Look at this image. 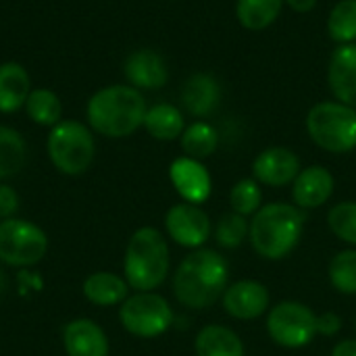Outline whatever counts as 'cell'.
I'll return each instance as SVG.
<instances>
[{
    "label": "cell",
    "instance_id": "cell-2",
    "mask_svg": "<svg viewBox=\"0 0 356 356\" xmlns=\"http://www.w3.org/2000/svg\"><path fill=\"white\" fill-rule=\"evenodd\" d=\"M302 234L305 211L290 202H271L252 215L248 242L259 257L282 261L298 246Z\"/></svg>",
    "mask_w": 356,
    "mask_h": 356
},
{
    "label": "cell",
    "instance_id": "cell-18",
    "mask_svg": "<svg viewBox=\"0 0 356 356\" xmlns=\"http://www.w3.org/2000/svg\"><path fill=\"white\" fill-rule=\"evenodd\" d=\"M221 102V83L213 73H194L181 88V104L194 117H209Z\"/></svg>",
    "mask_w": 356,
    "mask_h": 356
},
{
    "label": "cell",
    "instance_id": "cell-3",
    "mask_svg": "<svg viewBox=\"0 0 356 356\" xmlns=\"http://www.w3.org/2000/svg\"><path fill=\"white\" fill-rule=\"evenodd\" d=\"M146 100L134 86H106L88 102L90 129L104 138H127L144 127Z\"/></svg>",
    "mask_w": 356,
    "mask_h": 356
},
{
    "label": "cell",
    "instance_id": "cell-9",
    "mask_svg": "<svg viewBox=\"0 0 356 356\" xmlns=\"http://www.w3.org/2000/svg\"><path fill=\"white\" fill-rule=\"evenodd\" d=\"M48 252V236L33 221L10 217L0 221V263L8 267H33Z\"/></svg>",
    "mask_w": 356,
    "mask_h": 356
},
{
    "label": "cell",
    "instance_id": "cell-7",
    "mask_svg": "<svg viewBox=\"0 0 356 356\" xmlns=\"http://www.w3.org/2000/svg\"><path fill=\"white\" fill-rule=\"evenodd\" d=\"M173 309L169 300L156 292H136L119 307L123 330L136 338H159L173 325Z\"/></svg>",
    "mask_w": 356,
    "mask_h": 356
},
{
    "label": "cell",
    "instance_id": "cell-25",
    "mask_svg": "<svg viewBox=\"0 0 356 356\" xmlns=\"http://www.w3.org/2000/svg\"><path fill=\"white\" fill-rule=\"evenodd\" d=\"M217 146H219V134L213 125L204 121H196L188 125L181 134V150L190 159L204 161L217 150Z\"/></svg>",
    "mask_w": 356,
    "mask_h": 356
},
{
    "label": "cell",
    "instance_id": "cell-33",
    "mask_svg": "<svg viewBox=\"0 0 356 356\" xmlns=\"http://www.w3.org/2000/svg\"><path fill=\"white\" fill-rule=\"evenodd\" d=\"M319 321H321L323 336H336L342 330V319L336 313H323V315H319Z\"/></svg>",
    "mask_w": 356,
    "mask_h": 356
},
{
    "label": "cell",
    "instance_id": "cell-1",
    "mask_svg": "<svg viewBox=\"0 0 356 356\" xmlns=\"http://www.w3.org/2000/svg\"><path fill=\"white\" fill-rule=\"evenodd\" d=\"M229 267L223 254L211 248L192 250L173 273V296L192 311H204L227 290Z\"/></svg>",
    "mask_w": 356,
    "mask_h": 356
},
{
    "label": "cell",
    "instance_id": "cell-22",
    "mask_svg": "<svg viewBox=\"0 0 356 356\" xmlns=\"http://www.w3.org/2000/svg\"><path fill=\"white\" fill-rule=\"evenodd\" d=\"M144 127L154 140L171 142L175 138H181V134L186 129V121H184V115L177 106L161 102V104H154L146 111Z\"/></svg>",
    "mask_w": 356,
    "mask_h": 356
},
{
    "label": "cell",
    "instance_id": "cell-26",
    "mask_svg": "<svg viewBox=\"0 0 356 356\" xmlns=\"http://www.w3.org/2000/svg\"><path fill=\"white\" fill-rule=\"evenodd\" d=\"M25 111L33 123L44 125V127H54L56 123H60L63 102L52 90L38 88V90H31V94L27 96Z\"/></svg>",
    "mask_w": 356,
    "mask_h": 356
},
{
    "label": "cell",
    "instance_id": "cell-20",
    "mask_svg": "<svg viewBox=\"0 0 356 356\" xmlns=\"http://www.w3.org/2000/svg\"><path fill=\"white\" fill-rule=\"evenodd\" d=\"M31 94L29 73L19 63L0 65V113H15L25 106Z\"/></svg>",
    "mask_w": 356,
    "mask_h": 356
},
{
    "label": "cell",
    "instance_id": "cell-17",
    "mask_svg": "<svg viewBox=\"0 0 356 356\" xmlns=\"http://www.w3.org/2000/svg\"><path fill=\"white\" fill-rule=\"evenodd\" d=\"M123 71L129 86L138 90H159L169 79V69L165 58L148 48L131 52L125 60Z\"/></svg>",
    "mask_w": 356,
    "mask_h": 356
},
{
    "label": "cell",
    "instance_id": "cell-35",
    "mask_svg": "<svg viewBox=\"0 0 356 356\" xmlns=\"http://www.w3.org/2000/svg\"><path fill=\"white\" fill-rule=\"evenodd\" d=\"M292 10H296V13H309V10H313L315 8V4H317V0H284Z\"/></svg>",
    "mask_w": 356,
    "mask_h": 356
},
{
    "label": "cell",
    "instance_id": "cell-30",
    "mask_svg": "<svg viewBox=\"0 0 356 356\" xmlns=\"http://www.w3.org/2000/svg\"><path fill=\"white\" fill-rule=\"evenodd\" d=\"M261 202H263V192H261V184L254 177H246L234 184L229 192V204L234 213L250 217L261 209Z\"/></svg>",
    "mask_w": 356,
    "mask_h": 356
},
{
    "label": "cell",
    "instance_id": "cell-13",
    "mask_svg": "<svg viewBox=\"0 0 356 356\" xmlns=\"http://www.w3.org/2000/svg\"><path fill=\"white\" fill-rule=\"evenodd\" d=\"M169 179L175 188V192L184 198V202L190 204H202L211 198L213 192V179L209 169L202 165V161L179 156L169 167Z\"/></svg>",
    "mask_w": 356,
    "mask_h": 356
},
{
    "label": "cell",
    "instance_id": "cell-8",
    "mask_svg": "<svg viewBox=\"0 0 356 356\" xmlns=\"http://www.w3.org/2000/svg\"><path fill=\"white\" fill-rule=\"evenodd\" d=\"M269 338L284 348H305L321 334L319 315L298 300L277 302L267 315Z\"/></svg>",
    "mask_w": 356,
    "mask_h": 356
},
{
    "label": "cell",
    "instance_id": "cell-32",
    "mask_svg": "<svg viewBox=\"0 0 356 356\" xmlns=\"http://www.w3.org/2000/svg\"><path fill=\"white\" fill-rule=\"evenodd\" d=\"M17 211H19V194L8 184H0V221L15 217Z\"/></svg>",
    "mask_w": 356,
    "mask_h": 356
},
{
    "label": "cell",
    "instance_id": "cell-5",
    "mask_svg": "<svg viewBox=\"0 0 356 356\" xmlns=\"http://www.w3.org/2000/svg\"><path fill=\"white\" fill-rule=\"evenodd\" d=\"M48 159L63 175H81L90 169L96 156L94 134L88 125L67 119L56 123L46 140Z\"/></svg>",
    "mask_w": 356,
    "mask_h": 356
},
{
    "label": "cell",
    "instance_id": "cell-16",
    "mask_svg": "<svg viewBox=\"0 0 356 356\" xmlns=\"http://www.w3.org/2000/svg\"><path fill=\"white\" fill-rule=\"evenodd\" d=\"M327 81L338 102L356 108V42L340 44L334 50L330 58Z\"/></svg>",
    "mask_w": 356,
    "mask_h": 356
},
{
    "label": "cell",
    "instance_id": "cell-27",
    "mask_svg": "<svg viewBox=\"0 0 356 356\" xmlns=\"http://www.w3.org/2000/svg\"><path fill=\"white\" fill-rule=\"evenodd\" d=\"M327 31L338 46L356 42V0H340L332 8L327 17Z\"/></svg>",
    "mask_w": 356,
    "mask_h": 356
},
{
    "label": "cell",
    "instance_id": "cell-24",
    "mask_svg": "<svg viewBox=\"0 0 356 356\" xmlns=\"http://www.w3.org/2000/svg\"><path fill=\"white\" fill-rule=\"evenodd\" d=\"M27 159V144L25 138L6 125H0V181L15 177Z\"/></svg>",
    "mask_w": 356,
    "mask_h": 356
},
{
    "label": "cell",
    "instance_id": "cell-4",
    "mask_svg": "<svg viewBox=\"0 0 356 356\" xmlns=\"http://www.w3.org/2000/svg\"><path fill=\"white\" fill-rule=\"evenodd\" d=\"M171 254L165 236L156 227H140L131 234L125 257L123 277L136 292H154L169 275Z\"/></svg>",
    "mask_w": 356,
    "mask_h": 356
},
{
    "label": "cell",
    "instance_id": "cell-36",
    "mask_svg": "<svg viewBox=\"0 0 356 356\" xmlns=\"http://www.w3.org/2000/svg\"><path fill=\"white\" fill-rule=\"evenodd\" d=\"M6 290H8V277H6V273L2 271V267H0V296H2Z\"/></svg>",
    "mask_w": 356,
    "mask_h": 356
},
{
    "label": "cell",
    "instance_id": "cell-10",
    "mask_svg": "<svg viewBox=\"0 0 356 356\" xmlns=\"http://www.w3.org/2000/svg\"><path fill=\"white\" fill-rule=\"evenodd\" d=\"M165 229L175 244L196 250L202 248L211 236V217L204 209H200V204L179 202L167 211Z\"/></svg>",
    "mask_w": 356,
    "mask_h": 356
},
{
    "label": "cell",
    "instance_id": "cell-15",
    "mask_svg": "<svg viewBox=\"0 0 356 356\" xmlns=\"http://www.w3.org/2000/svg\"><path fill=\"white\" fill-rule=\"evenodd\" d=\"M336 181L330 169L313 165L298 173V177L292 181V198L294 204L302 211H313L323 207L332 194H334Z\"/></svg>",
    "mask_w": 356,
    "mask_h": 356
},
{
    "label": "cell",
    "instance_id": "cell-12",
    "mask_svg": "<svg viewBox=\"0 0 356 356\" xmlns=\"http://www.w3.org/2000/svg\"><path fill=\"white\" fill-rule=\"evenodd\" d=\"M300 159L284 146L265 148L252 163V177L263 186L284 188L290 186L300 173Z\"/></svg>",
    "mask_w": 356,
    "mask_h": 356
},
{
    "label": "cell",
    "instance_id": "cell-31",
    "mask_svg": "<svg viewBox=\"0 0 356 356\" xmlns=\"http://www.w3.org/2000/svg\"><path fill=\"white\" fill-rule=\"evenodd\" d=\"M327 225L336 238L356 246V200H344L330 209Z\"/></svg>",
    "mask_w": 356,
    "mask_h": 356
},
{
    "label": "cell",
    "instance_id": "cell-29",
    "mask_svg": "<svg viewBox=\"0 0 356 356\" xmlns=\"http://www.w3.org/2000/svg\"><path fill=\"white\" fill-rule=\"evenodd\" d=\"M330 282L336 292L355 296L356 294V248L340 250L330 263Z\"/></svg>",
    "mask_w": 356,
    "mask_h": 356
},
{
    "label": "cell",
    "instance_id": "cell-19",
    "mask_svg": "<svg viewBox=\"0 0 356 356\" xmlns=\"http://www.w3.org/2000/svg\"><path fill=\"white\" fill-rule=\"evenodd\" d=\"M129 284L125 282V277L113 273V271H96L90 273L83 280L81 292L86 296L88 302L96 305V307H117L123 305V300L129 296Z\"/></svg>",
    "mask_w": 356,
    "mask_h": 356
},
{
    "label": "cell",
    "instance_id": "cell-28",
    "mask_svg": "<svg viewBox=\"0 0 356 356\" xmlns=\"http://www.w3.org/2000/svg\"><path fill=\"white\" fill-rule=\"evenodd\" d=\"M248 232H250V221L244 215L232 211L219 217L215 225V242L221 248L234 250L248 240Z\"/></svg>",
    "mask_w": 356,
    "mask_h": 356
},
{
    "label": "cell",
    "instance_id": "cell-21",
    "mask_svg": "<svg viewBox=\"0 0 356 356\" xmlns=\"http://www.w3.org/2000/svg\"><path fill=\"white\" fill-rule=\"evenodd\" d=\"M196 356H244L240 336L225 325H207L196 334Z\"/></svg>",
    "mask_w": 356,
    "mask_h": 356
},
{
    "label": "cell",
    "instance_id": "cell-6",
    "mask_svg": "<svg viewBox=\"0 0 356 356\" xmlns=\"http://www.w3.org/2000/svg\"><path fill=\"white\" fill-rule=\"evenodd\" d=\"M307 131L327 152H350L356 148V108L338 100L319 102L307 115Z\"/></svg>",
    "mask_w": 356,
    "mask_h": 356
},
{
    "label": "cell",
    "instance_id": "cell-11",
    "mask_svg": "<svg viewBox=\"0 0 356 356\" xmlns=\"http://www.w3.org/2000/svg\"><path fill=\"white\" fill-rule=\"evenodd\" d=\"M221 302L229 317L240 321H252L269 311L271 294L265 284L257 280H242L227 286L221 296Z\"/></svg>",
    "mask_w": 356,
    "mask_h": 356
},
{
    "label": "cell",
    "instance_id": "cell-23",
    "mask_svg": "<svg viewBox=\"0 0 356 356\" xmlns=\"http://www.w3.org/2000/svg\"><path fill=\"white\" fill-rule=\"evenodd\" d=\"M282 8L284 0H238L236 17L246 29L261 31L267 29L280 17Z\"/></svg>",
    "mask_w": 356,
    "mask_h": 356
},
{
    "label": "cell",
    "instance_id": "cell-34",
    "mask_svg": "<svg viewBox=\"0 0 356 356\" xmlns=\"http://www.w3.org/2000/svg\"><path fill=\"white\" fill-rule=\"evenodd\" d=\"M332 356H356V340H342L334 346Z\"/></svg>",
    "mask_w": 356,
    "mask_h": 356
},
{
    "label": "cell",
    "instance_id": "cell-14",
    "mask_svg": "<svg viewBox=\"0 0 356 356\" xmlns=\"http://www.w3.org/2000/svg\"><path fill=\"white\" fill-rule=\"evenodd\" d=\"M63 346L67 356H108L111 353L104 330L88 317H77L65 325Z\"/></svg>",
    "mask_w": 356,
    "mask_h": 356
}]
</instances>
